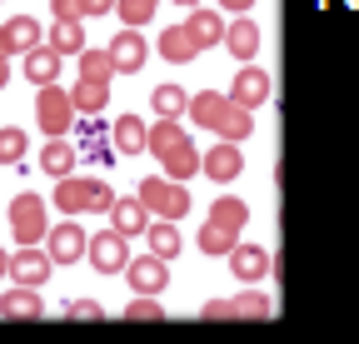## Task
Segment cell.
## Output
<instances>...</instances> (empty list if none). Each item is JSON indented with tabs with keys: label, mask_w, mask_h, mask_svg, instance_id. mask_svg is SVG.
<instances>
[{
	"label": "cell",
	"mask_w": 359,
	"mask_h": 344,
	"mask_svg": "<svg viewBox=\"0 0 359 344\" xmlns=\"http://www.w3.org/2000/svg\"><path fill=\"white\" fill-rule=\"evenodd\" d=\"M145 150L160 160L165 180H180V185H185L190 175H200V150H195V140H190L185 130H180V120H155Z\"/></svg>",
	"instance_id": "1"
},
{
	"label": "cell",
	"mask_w": 359,
	"mask_h": 344,
	"mask_svg": "<svg viewBox=\"0 0 359 344\" xmlns=\"http://www.w3.org/2000/svg\"><path fill=\"white\" fill-rule=\"evenodd\" d=\"M190 120L205 125V130H215L219 140H235V145L255 135L250 110H240L230 95H219V90H200V95H190Z\"/></svg>",
	"instance_id": "2"
},
{
	"label": "cell",
	"mask_w": 359,
	"mask_h": 344,
	"mask_svg": "<svg viewBox=\"0 0 359 344\" xmlns=\"http://www.w3.org/2000/svg\"><path fill=\"white\" fill-rule=\"evenodd\" d=\"M135 195H140V205L155 214V220H185V214H190V190L185 185H180V180H165V175H150V180H140V190H135Z\"/></svg>",
	"instance_id": "3"
},
{
	"label": "cell",
	"mask_w": 359,
	"mask_h": 344,
	"mask_svg": "<svg viewBox=\"0 0 359 344\" xmlns=\"http://www.w3.org/2000/svg\"><path fill=\"white\" fill-rule=\"evenodd\" d=\"M55 205H60V214H85V209H110L115 205V190L105 185V180H80V175H65V180H55Z\"/></svg>",
	"instance_id": "4"
},
{
	"label": "cell",
	"mask_w": 359,
	"mask_h": 344,
	"mask_svg": "<svg viewBox=\"0 0 359 344\" xmlns=\"http://www.w3.org/2000/svg\"><path fill=\"white\" fill-rule=\"evenodd\" d=\"M75 100L70 90H60V85H40V95H35V120H40V130L50 135V140H65V130L75 125Z\"/></svg>",
	"instance_id": "5"
},
{
	"label": "cell",
	"mask_w": 359,
	"mask_h": 344,
	"mask_svg": "<svg viewBox=\"0 0 359 344\" xmlns=\"http://www.w3.org/2000/svg\"><path fill=\"white\" fill-rule=\"evenodd\" d=\"M11 235H15L20 245H40L45 235H50V214H45V200H40V195L20 190V195L11 200Z\"/></svg>",
	"instance_id": "6"
},
{
	"label": "cell",
	"mask_w": 359,
	"mask_h": 344,
	"mask_svg": "<svg viewBox=\"0 0 359 344\" xmlns=\"http://www.w3.org/2000/svg\"><path fill=\"white\" fill-rule=\"evenodd\" d=\"M275 315V299L264 289H245V294H230V299H210L200 310V319H269Z\"/></svg>",
	"instance_id": "7"
},
{
	"label": "cell",
	"mask_w": 359,
	"mask_h": 344,
	"mask_svg": "<svg viewBox=\"0 0 359 344\" xmlns=\"http://www.w3.org/2000/svg\"><path fill=\"white\" fill-rule=\"evenodd\" d=\"M85 260L95 265L100 275H125V265H130V240H125L120 230H100V235H90Z\"/></svg>",
	"instance_id": "8"
},
{
	"label": "cell",
	"mask_w": 359,
	"mask_h": 344,
	"mask_svg": "<svg viewBox=\"0 0 359 344\" xmlns=\"http://www.w3.org/2000/svg\"><path fill=\"white\" fill-rule=\"evenodd\" d=\"M85 249H90V235H85L75 220H60L50 235H45V254H50L55 265H80Z\"/></svg>",
	"instance_id": "9"
},
{
	"label": "cell",
	"mask_w": 359,
	"mask_h": 344,
	"mask_svg": "<svg viewBox=\"0 0 359 344\" xmlns=\"http://www.w3.org/2000/svg\"><path fill=\"white\" fill-rule=\"evenodd\" d=\"M200 170H205L215 185H230V180H240V175H245V155H240V145H235V140H215V145L200 155Z\"/></svg>",
	"instance_id": "10"
},
{
	"label": "cell",
	"mask_w": 359,
	"mask_h": 344,
	"mask_svg": "<svg viewBox=\"0 0 359 344\" xmlns=\"http://www.w3.org/2000/svg\"><path fill=\"white\" fill-rule=\"evenodd\" d=\"M50 270H55V260H50L40 245H20V249L11 254V280L25 284V289H40L45 280H50Z\"/></svg>",
	"instance_id": "11"
},
{
	"label": "cell",
	"mask_w": 359,
	"mask_h": 344,
	"mask_svg": "<svg viewBox=\"0 0 359 344\" xmlns=\"http://www.w3.org/2000/svg\"><path fill=\"white\" fill-rule=\"evenodd\" d=\"M269 90H275V85H269V75H264L259 65H245V70L230 80V100H235L240 110H250V115L269 100Z\"/></svg>",
	"instance_id": "12"
},
{
	"label": "cell",
	"mask_w": 359,
	"mask_h": 344,
	"mask_svg": "<svg viewBox=\"0 0 359 344\" xmlns=\"http://www.w3.org/2000/svg\"><path fill=\"white\" fill-rule=\"evenodd\" d=\"M125 284L135 294H160L170 284V270H165V260H155V254H140V260L125 265Z\"/></svg>",
	"instance_id": "13"
},
{
	"label": "cell",
	"mask_w": 359,
	"mask_h": 344,
	"mask_svg": "<svg viewBox=\"0 0 359 344\" xmlns=\"http://www.w3.org/2000/svg\"><path fill=\"white\" fill-rule=\"evenodd\" d=\"M105 50H110V65H115V75H135V70L145 65V55H150V50H145V40H140V30H120V35L110 40Z\"/></svg>",
	"instance_id": "14"
},
{
	"label": "cell",
	"mask_w": 359,
	"mask_h": 344,
	"mask_svg": "<svg viewBox=\"0 0 359 344\" xmlns=\"http://www.w3.org/2000/svg\"><path fill=\"white\" fill-rule=\"evenodd\" d=\"M150 220H155V214L140 205V195H130V200H120V195H115V205H110V230H120V235L130 240V235H145V230H150Z\"/></svg>",
	"instance_id": "15"
},
{
	"label": "cell",
	"mask_w": 359,
	"mask_h": 344,
	"mask_svg": "<svg viewBox=\"0 0 359 344\" xmlns=\"http://www.w3.org/2000/svg\"><path fill=\"white\" fill-rule=\"evenodd\" d=\"M224 50H230L235 60L250 65V60L259 55V25H255L250 15H235L230 25H224Z\"/></svg>",
	"instance_id": "16"
},
{
	"label": "cell",
	"mask_w": 359,
	"mask_h": 344,
	"mask_svg": "<svg viewBox=\"0 0 359 344\" xmlns=\"http://www.w3.org/2000/svg\"><path fill=\"white\" fill-rule=\"evenodd\" d=\"M230 270H235V280L259 284V280L269 275V249H264V245H235V249H230Z\"/></svg>",
	"instance_id": "17"
},
{
	"label": "cell",
	"mask_w": 359,
	"mask_h": 344,
	"mask_svg": "<svg viewBox=\"0 0 359 344\" xmlns=\"http://www.w3.org/2000/svg\"><path fill=\"white\" fill-rule=\"evenodd\" d=\"M0 315H6V319H40V315H45L40 289H25V284L6 289V294H0Z\"/></svg>",
	"instance_id": "18"
},
{
	"label": "cell",
	"mask_w": 359,
	"mask_h": 344,
	"mask_svg": "<svg viewBox=\"0 0 359 344\" xmlns=\"http://www.w3.org/2000/svg\"><path fill=\"white\" fill-rule=\"evenodd\" d=\"M160 55H165L170 65H190V60L200 55V40H195L185 25H170V30L160 35Z\"/></svg>",
	"instance_id": "19"
},
{
	"label": "cell",
	"mask_w": 359,
	"mask_h": 344,
	"mask_svg": "<svg viewBox=\"0 0 359 344\" xmlns=\"http://www.w3.org/2000/svg\"><path fill=\"white\" fill-rule=\"evenodd\" d=\"M40 165H45V175L65 180V175H75V165H80V150H75L70 140H45V150H40Z\"/></svg>",
	"instance_id": "20"
},
{
	"label": "cell",
	"mask_w": 359,
	"mask_h": 344,
	"mask_svg": "<svg viewBox=\"0 0 359 344\" xmlns=\"http://www.w3.org/2000/svg\"><path fill=\"white\" fill-rule=\"evenodd\" d=\"M145 240H150V254H155V260H180V245H185V240H180V225L175 220H150V230H145Z\"/></svg>",
	"instance_id": "21"
},
{
	"label": "cell",
	"mask_w": 359,
	"mask_h": 344,
	"mask_svg": "<svg viewBox=\"0 0 359 344\" xmlns=\"http://www.w3.org/2000/svg\"><path fill=\"white\" fill-rule=\"evenodd\" d=\"M70 100L80 115H100L110 105V80H75L70 85Z\"/></svg>",
	"instance_id": "22"
},
{
	"label": "cell",
	"mask_w": 359,
	"mask_h": 344,
	"mask_svg": "<svg viewBox=\"0 0 359 344\" xmlns=\"http://www.w3.org/2000/svg\"><path fill=\"white\" fill-rule=\"evenodd\" d=\"M145 145H150V125L140 115H120L115 120V150L120 155H140Z\"/></svg>",
	"instance_id": "23"
},
{
	"label": "cell",
	"mask_w": 359,
	"mask_h": 344,
	"mask_svg": "<svg viewBox=\"0 0 359 344\" xmlns=\"http://www.w3.org/2000/svg\"><path fill=\"white\" fill-rule=\"evenodd\" d=\"M210 225L240 235V230L250 225V205H245V200H235V195H219V200L210 205Z\"/></svg>",
	"instance_id": "24"
},
{
	"label": "cell",
	"mask_w": 359,
	"mask_h": 344,
	"mask_svg": "<svg viewBox=\"0 0 359 344\" xmlns=\"http://www.w3.org/2000/svg\"><path fill=\"white\" fill-rule=\"evenodd\" d=\"M45 46H50L60 60H65V55H80V50H85V30H80V20H55L50 30H45Z\"/></svg>",
	"instance_id": "25"
},
{
	"label": "cell",
	"mask_w": 359,
	"mask_h": 344,
	"mask_svg": "<svg viewBox=\"0 0 359 344\" xmlns=\"http://www.w3.org/2000/svg\"><path fill=\"white\" fill-rule=\"evenodd\" d=\"M55 75H60V55H55L50 46L25 50V80H35V85H55Z\"/></svg>",
	"instance_id": "26"
},
{
	"label": "cell",
	"mask_w": 359,
	"mask_h": 344,
	"mask_svg": "<svg viewBox=\"0 0 359 344\" xmlns=\"http://www.w3.org/2000/svg\"><path fill=\"white\" fill-rule=\"evenodd\" d=\"M150 105H155V115H160V120H180V115H190V95L180 90V85H155Z\"/></svg>",
	"instance_id": "27"
},
{
	"label": "cell",
	"mask_w": 359,
	"mask_h": 344,
	"mask_svg": "<svg viewBox=\"0 0 359 344\" xmlns=\"http://www.w3.org/2000/svg\"><path fill=\"white\" fill-rule=\"evenodd\" d=\"M185 30L200 40V50H205V46H219V40H224V25H219V15H215V11H200V6L190 11Z\"/></svg>",
	"instance_id": "28"
},
{
	"label": "cell",
	"mask_w": 359,
	"mask_h": 344,
	"mask_svg": "<svg viewBox=\"0 0 359 344\" xmlns=\"http://www.w3.org/2000/svg\"><path fill=\"white\" fill-rule=\"evenodd\" d=\"M195 245L210 254V260H219V254H230V249L240 245V235H230V230H219V225H210V220H205V230L195 235Z\"/></svg>",
	"instance_id": "29"
},
{
	"label": "cell",
	"mask_w": 359,
	"mask_h": 344,
	"mask_svg": "<svg viewBox=\"0 0 359 344\" xmlns=\"http://www.w3.org/2000/svg\"><path fill=\"white\" fill-rule=\"evenodd\" d=\"M75 65H80V80H110L115 75V65H110V50H80L75 55Z\"/></svg>",
	"instance_id": "30"
},
{
	"label": "cell",
	"mask_w": 359,
	"mask_h": 344,
	"mask_svg": "<svg viewBox=\"0 0 359 344\" xmlns=\"http://www.w3.org/2000/svg\"><path fill=\"white\" fill-rule=\"evenodd\" d=\"M25 150H30V140L20 125H0V165H20Z\"/></svg>",
	"instance_id": "31"
},
{
	"label": "cell",
	"mask_w": 359,
	"mask_h": 344,
	"mask_svg": "<svg viewBox=\"0 0 359 344\" xmlns=\"http://www.w3.org/2000/svg\"><path fill=\"white\" fill-rule=\"evenodd\" d=\"M155 6H160V0H115V15L125 20V30H140L155 15Z\"/></svg>",
	"instance_id": "32"
},
{
	"label": "cell",
	"mask_w": 359,
	"mask_h": 344,
	"mask_svg": "<svg viewBox=\"0 0 359 344\" xmlns=\"http://www.w3.org/2000/svg\"><path fill=\"white\" fill-rule=\"evenodd\" d=\"M6 30H11V40H15V50H20V55H25V50H35L40 40H45V35H40V25H35L30 15H15Z\"/></svg>",
	"instance_id": "33"
},
{
	"label": "cell",
	"mask_w": 359,
	"mask_h": 344,
	"mask_svg": "<svg viewBox=\"0 0 359 344\" xmlns=\"http://www.w3.org/2000/svg\"><path fill=\"white\" fill-rule=\"evenodd\" d=\"M75 150H80V160H95V165H115V140H105L100 130H95V135H85V140H80Z\"/></svg>",
	"instance_id": "34"
},
{
	"label": "cell",
	"mask_w": 359,
	"mask_h": 344,
	"mask_svg": "<svg viewBox=\"0 0 359 344\" xmlns=\"http://www.w3.org/2000/svg\"><path fill=\"white\" fill-rule=\"evenodd\" d=\"M125 319L150 324V319H165V310H160V299H155V294H135L130 305H125Z\"/></svg>",
	"instance_id": "35"
},
{
	"label": "cell",
	"mask_w": 359,
	"mask_h": 344,
	"mask_svg": "<svg viewBox=\"0 0 359 344\" xmlns=\"http://www.w3.org/2000/svg\"><path fill=\"white\" fill-rule=\"evenodd\" d=\"M65 315H70V319H105L100 299H70V305H65Z\"/></svg>",
	"instance_id": "36"
},
{
	"label": "cell",
	"mask_w": 359,
	"mask_h": 344,
	"mask_svg": "<svg viewBox=\"0 0 359 344\" xmlns=\"http://www.w3.org/2000/svg\"><path fill=\"white\" fill-rule=\"evenodd\" d=\"M50 6H55V20H85L90 15L85 0H50Z\"/></svg>",
	"instance_id": "37"
},
{
	"label": "cell",
	"mask_w": 359,
	"mask_h": 344,
	"mask_svg": "<svg viewBox=\"0 0 359 344\" xmlns=\"http://www.w3.org/2000/svg\"><path fill=\"white\" fill-rule=\"evenodd\" d=\"M11 55H20V50H15V40H11V30L0 25V60H11Z\"/></svg>",
	"instance_id": "38"
},
{
	"label": "cell",
	"mask_w": 359,
	"mask_h": 344,
	"mask_svg": "<svg viewBox=\"0 0 359 344\" xmlns=\"http://www.w3.org/2000/svg\"><path fill=\"white\" fill-rule=\"evenodd\" d=\"M219 6H224V11H235V15H245V11L255 6V0H219Z\"/></svg>",
	"instance_id": "39"
},
{
	"label": "cell",
	"mask_w": 359,
	"mask_h": 344,
	"mask_svg": "<svg viewBox=\"0 0 359 344\" xmlns=\"http://www.w3.org/2000/svg\"><path fill=\"white\" fill-rule=\"evenodd\" d=\"M90 6V15H105V11H115V0H85Z\"/></svg>",
	"instance_id": "40"
},
{
	"label": "cell",
	"mask_w": 359,
	"mask_h": 344,
	"mask_svg": "<svg viewBox=\"0 0 359 344\" xmlns=\"http://www.w3.org/2000/svg\"><path fill=\"white\" fill-rule=\"evenodd\" d=\"M6 275H11V254H6V249H0V280H6Z\"/></svg>",
	"instance_id": "41"
},
{
	"label": "cell",
	"mask_w": 359,
	"mask_h": 344,
	"mask_svg": "<svg viewBox=\"0 0 359 344\" xmlns=\"http://www.w3.org/2000/svg\"><path fill=\"white\" fill-rule=\"evenodd\" d=\"M6 80H11V60H0V90H6Z\"/></svg>",
	"instance_id": "42"
},
{
	"label": "cell",
	"mask_w": 359,
	"mask_h": 344,
	"mask_svg": "<svg viewBox=\"0 0 359 344\" xmlns=\"http://www.w3.org/2000/svg\"><path fill=\"white\" fill-rule=\"evenodd\" d=\"M175 6H185V11H195V0H175Z\"/></svg>",
	"instance_id": "43"
}]
</instances>
